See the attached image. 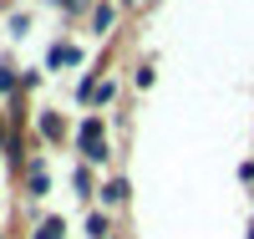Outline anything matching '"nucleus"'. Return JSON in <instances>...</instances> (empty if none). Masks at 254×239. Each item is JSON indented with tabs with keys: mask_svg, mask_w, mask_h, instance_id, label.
<instances>
[{
	"mask_svg": "<svg viewBox=\"0 0 254 239\" xmlns=\"http://www.w3.org/2000/svg\"><path fill=\"white\" fill-rule=\"evenodd\" d=\"M249 239H254V229H249Z\"/></svg>",
	"mask_w": 254,
	"mask_h": 239,
	"instance_id": "11",
	"label": "nucleus"
},
{
	"mask_svg": "<svg viewBox=\"0 0 254 239\" xmlns=\"http://www.w3.org/2000/svg\"><path fill=\"white\" fill-rule=\"evenodd\" d=\"M61 5H66V10H87V0H61Z\"/></svg>",
	"mask_w": 254,
	"mask_h": 239,
	"instance_id": "10",
	"label": "nucleus"
},
{
	"mask_svg": "<svg viewBox=\"0 0 254 239\" xmlns=\"http://www.w3.org/2000/svg\"><path fill=\"white\" fill-rule=\"evenodd\" d=\"M31 193H46V168L31 163Z\"/></svg>",
	"mask_w": 254,
	"mask_h": 239,
	"instance_id": "8",
	"label": "nucleus"
},
{
	"mask_svg": "<svg viewBox=\"0 0 254 239\" xmlns=\"http://www.w3.org/2000/svg\"><path fill=\"white\" fill-rule=\"evenodd\" d=\"M61 234H66V224H61V219H46V224L36 229V239H61Z\"/></svg>",
	"mask_w": 254,
	"mask_h": 239,
	"instance_id": "7",
	"label": "nucleus"
},
{
	"mask_svg": "<svg viewBox=\"0 0 254 239\" xmlns=\"http://www.w3.org/2000/svg\"><path fill=\"white\" fill-rule=\"evenodd\" d=\"M112 20H117V10L107 5V0H102V5H92V31H97V36H107V31H112Z\"/></svg>",
	"mask_w": 254,
	"mask_h": 239,
	"instance_id": "3",
	"label": "nucleus"
},
{
	"mask_svg": "<svg viewBox=\"0 0 254 239\" xmlns=\"http://www.w3.org/2000/svg\"><path fill=\"white\" fill-rule=\"evenodd\" d=\"M87 234H92V239H107V234H112L107 214H92V219H87Z\"/></svg>",
	"mask_w": 254,
	"mask_h": 239,
	"instance_id": "5",
	"label": "nucleus"
},
{
	"mask_svg": "<svg viewBox=\"0 0 254 239\" xmlns=\"http://www.w3.org/2000/svg\"><path fill=\"white\" fill-rule=\"evenodd\" d=\"M0 92H15V72L10 67H0Z\"/></svg>",
	"mask_w": 254,
	"mask_h": 239,
	"instance_id": "9",
	"label": "nucleus"
},
{
	"mask_svg": "<svg viewBox=\"0 0 254 239\" xmlns=\"http://www.w3.org/2000/svg\"><path fill=\"white\" fill-rule=\"evenodd\" d=\"M41 138H46V143L61 138V117H56V112H41Z\"/></svg>",
	"mask_w": 254,
	"mask_h": 239,
	"instance_id": "4",
	"label": "nucleus"
},
{
	"mask_svg": "<svg viewBox=\"0 0 254 239\" xmlns=\"http://www.w3.org/2000/svg\"><path fill=\"white\" fill-rule=\"evenodd\" d=\"M76 61H81V51H76V46H51L46 67H51V72H61V67H76Z\"/></svg>",
	"mask_w": 254,
	"mask_h": 239,
	"instance_id": "2",
	"label": "nucleus"
},
{
	"mask_svg": "<svg viewBox=\"0 0 254 239\" xmlns=\"http://www.w3.org/2000/svg\"><path fill=\"white\" fill-rule=\"evenodd\" d=\"M81 158L87 163H107V127H102V117H87L81 122Z\"/></svg>",
	"mask_w": 254,
	"mask_h": 239,
	"instance_id": "1",
	"label": "nucleus"
},
{
	"mask_svg": "<svg viewBox=\"0 0 254 239\" xmlns=\"http://www.w3.org/2000/svg\"><path fill=\"white\" fill-rule=\"evenodd\" d=\"M102 199H107V204H122V199H127V183H122V178H112L107 188H102Z\"/></svg>",
	"mask_w": 254,
	"mask_h": 239,
	"instance_id": "6",
	"label": "nucleus"
}]
</instances>
